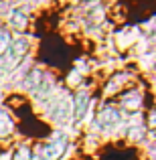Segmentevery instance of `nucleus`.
Listing matches in <instances>:
<instances>
[{
  "mask_svg": "<svg viewBox=\"0 0 156 160\" xmlns=\"http://www.w3.org/2000/svg\"><path fill=\"white\" fill-rule=\"evenodd\" d=\"M12 160H31V150H28L27 146L16 148V152L12 154Z\"/></svg>",
  "mask_w": 156,
  "mask_h": 160,
  "instance_id": "7",
  "label": "nucleus"
},
{
  "mask_svg": "<svg viewBox=\"0 0 156 160\" xmlns=\"http://www.w3.org/2000/svg\"><path fill=\"white\" fill-rule=\"evenodd\" d=\"M10 24L16 27V28H23L24 24H27V16H24L20 10H14L12 12V18H10Z\"/></svg>",
  "mask_w": 156,
  "mask_h": 160,
  "instance_id": "6",
  "label": "nucleus"
},
{
  "mask_svg": "<svg viewBox=\"0 0 156 160\" xmlns=\"http://www.w3.org/2000/svg\"><path fill=\"white\" fill-rule=\"evenodd\" d=\"M67 146H69L67 136H59V138H55L53 142L45 144L43 148L39 150V154H41V158H45V160H59L67 152Z\"/></svg>",
  "mask_w": 156,
  "mask_h": 160,
  "instance_id": "2",
  "label": "nucleus"
},
{
  "mask_svg": "<svg viewBox=\"0 0 156 160\" xmlns=\"http://www.w3.org/2000/svg\"><path fill=\"white\" fill-rule=\"evenodd\" d=\"M140 106V99H138V95H128V98L124 99V108H138Z\"/></svg>",
  "mask_w": 156,
  "mask_h": 160,
  "instance_id": "9",
  "label": "nucleus"
},
{
  "mask_svg": "<svg viewBox=\"0 0 156 160\" xmlns=\"http://www.w3.org/2000/svg\"><path fill=\"white\" fill-rule=\"evenodd\" d=\"M10 35H8V32H0V55H4L6 53V49L10 47Z\"/></svg>",
  "mask_w": 156,
  "mask_h": 160,
  "instance_id": "8",
  "label": "nucleus"
},
{
  "mask_svg": "<svg viewBox=\"0 0 156 160\" xmlns=\"http://www.w3.org/2000/svg\"><path fill=\"white\" fill-rule=\"evenodd\" d=\"M73 108H75V122H81L85 116L87 108H89V98H87L85 91H79L73 99Z\"/></svg>",
  "mask_w": 156,
  "mask_h": 160,
  "instance_id": "4",
  "label": "nucleus"
},
{
  "mask_svg": "<svg viewBox=\"0 0 156 160\" xmlns=\"http://www.w3.org/2000/svg\"><path fill=\"white\" fill-rule=\"evenodd\" d=\"M120 120H122L120 112H118V109H113V108L102 109V113L98 116V124L102 126V128H112V126L120 124Z\"/></svg>",
  "mask_w": 156,
  "mask_h": 160,
  "instance_id": "3",
  "label": "nucleus"
},
{
  "mask_svg": "<svg viewBox=\"0 0 156 160\" xmlns=\"http://www.w3.org/2000/svg\"><path fill=\"white\" fill-rule=\"evenodd\" d=\"M12 120L6 116L4 112H0V138H4V136H8V134L12 132Z\"/></svg>",
  "mask_w": 156,
  "mask_h": 160,
  "instance_id": "5",
  "label": "nucleus"
},
{
  "mask_svg": "<svg viewBox=\"0 0 156 160\" xmlns=\"http://www.w3.org/2000/svg\"><path fill=\"white\" fill-rule=\"evenodd\" d=\"M28 51V43L24 39H18V41H14V43H10V47L6 49V53L2 55V67L6 71H10V69H14L16 65H18L20 61H23V57L27 55Z\"/></svg>",
  "mask_w": 156,
  "mask_h": 160,
  "instance_id": "1",
  "label": "nucleus"
}]
</instances>
